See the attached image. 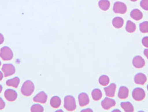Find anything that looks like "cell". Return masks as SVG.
Instances as JSON below:
<instances>
[{"instance_id":"1","label":"cell","mask_w":148,"mask_h":112,"mask_svg":"<svg viewBox=\"0 0 148 112\" xmlns=\"http://www.w3.org/2000/svg\"><path fill=\"white\" fill-rule=\"evenodd\" d=\"M35 90V86L34 83L30 80H27L23 83L21 88V93L25 97L31 96Z\"/></svg>"},{"instance_id":"2","label":"cell","mask_w":148,"mask_h":112,"mask_svg":"<svg viewBox=\"0 0 148 112\" xmlns=\"http://www.w3.org/2000/svg\"><path fill=\"white\" fill-rule=\"evenodd\" d=\"M64 108L69 112H72L76 109V104L74 97L71 95H67L65 97Z\"/></svg>"},{"instance_id":"3","label":"cell","mask_w":148,"mask_h":112,"mask_svg":"<svg viewBox=\"0 0 148 112\" xmlns=\"http://www.w3.org/2000/svg\"><path fill=\"white\" fill-rule=\"evenodd\" d=\"M14 53L8 47H2L0 51V57L3 61H10L13 58Z\"/></svg>"},{"instance_id":"4","label":"cell","mask_w":148,"mask_h":112,"mask_svg":"<svg viewBox=\"0 0 148 112\" xmlns=\"http://www.w3.org/2000/svg\"><path fill=\"white\" fill-rule=\"evenodd\" d=\"M132 97L136 101H142L145 97V92L144 90L140 88H137L133 90Z\"/></svg>"},{"instance_id":"5","label":"cell","mask_w":148,"mask_h":112,"mask_svg":"<svg viewBox=\"0 0 148 112\" xmlns=\"http://www.w3.org/2000/svg\"><path fill=\"white\" fill-rule=\"evenodd\" d=\"M113 11L116 14H125L127 11L126 5L121 2H115L114 4Z\"/></svg>"},{"instance_id":"6","label":"cell","mask_w":148,"mask_h":112,"mask_svg":"<svg viewBox=\"0 0 148 112\" xmlns=\"http://www.w3.org/2000/svg\"><path fill=\"white\" fill-rule=\"evenodd\" d=\"M2 71L5 77H8L15 74L16 69L15 66L12 64H4L2 67Z\"/></svg>"},{"instance_id":"7","label":"cell","mask_w":148,"mask_h":112,"mask_svg":"<svg viewBox=\"0 0 148 112\" xmlns=\"http://www.w3.org/2000/svg\"><path fill=\"white\" fill-rule=\"evenodd\" d=\"M4 96L8 102H14L17 97V93L13 89H7L5 91Z\"/></svg>"},{"instance_id":"8","label":"cell","mask_w":148,"mask_h":112,"mask_svg":"<svg viewBox=\"0 0 148 112\" xmlns=\"http://www.w3.org/2000/svg\"><path fill=\"white\" fill-rule=\"evenodd\" d=\"M116 104L115 100L106 97L101 102V106L105 110H109Z\"/></svg>"},{"instance_id":"9","label":"cell","mask_w":148,"mask_h":112,"mask_svg":"<svg viewBox=\"0 0 148 112\" xmlns=\"http://www.w3.org/2000/svg\"><path fill=\"white\" fill-rule=\"evenodd\" d=\"M47 95L44 91L40 92L33 98V101L34 102L40 103L41 104L46 103L47 102Z\"/></svg>"},{"instance_id":"10","label":"cell","mask_w":148,"mask_h":112,"mask_svg":"<svg viewBox=\"0 0 148 112\" xmlns=\"http://www.w3.org/2000/svg\"><path fill=\"white\" fill-rule=\"evenodd\" d=\"M79 103L80 106L83 107L89 104L90 99L88 95L85 93H82L78 96Z\"/></svg>"},{"instance_id":"11","label":"cell","mask_w":148,"mask_h":112,"mask_svg":"<svg viewBox=\"0 0 148 112\" xmlns=\"http://www.w3.org/2000/svg\"><path fill=\"white\" fill-rule=\"evenodd\" d=\"M116 89V85L114 83H112L108 87L104 88L105 94L108 97H114Z\"/></svg>"},{"instance_id":"12","label":"cell","mask_w":148,"mask_h":112,"mask_svg":"<svg viewBox=\"0 0 148 112\" xmlns=\"http://www.w3.org/2000/svg\"><path fill=\"white\" fill-rule=\"evenodd\" d=\"M145 64V60L139 56H135L133 60V65L136 68H141L144 67Z\"/></svg>"},{"instance_id":"13","label":"cell","mask_w":148,"mask_h":112,"mask_svg":"<svg viewBox=\"0 0 148 112\" xmlns=\"http://www.w3.org/2000/svg\"><path fill=\"white\" fill-rule=\"evenodd\" d=\"M147 77L143 73H138L134 77V82L138 85H144L147 82Z\"/></svg>"},{"instance_id":"14","label":"cell","mask_w":148,"mask_h":112,"mask_svg":"<svg viewBox=\"0 0 148 112\" xmlns=\"http://www.w3.org/2000/svg\"><path fill=\"white\" fill-rule=\"evenodd\" d=\"M129 89L125 86H122L120 88L118 93L119 98L121 99H125L129 96Z\"/></svg>"},{"instance_id":"15","label":"cell","mask_w":148,"mask_h":112,"mask_svg":"<svg viewBox=\"0 0 148 112\" xmlns=\"http://www.w3.org/2000/svg\"><path fill=\"white\" fill-rule=\"evenodd\" d=\"M130 16L134 20L139 21L143 18V15L141 11L138 9H134L130 13Z\"/></svg>"},{"instance_id":"16","label":"cell","mask_w":148,"mask_h":112,"mask_svg":"<svg viewBox=\"0 0 148 112\" xmlns=\"http://www.w3.org/2000/svg\"><path fill=\"white\" fill-rule=\"evenodd\" d=\"M114 27L117 29L121 28L124 25V20L120 17H115L113 19L112 22Z\"/></svg>"},{"instance_id":"17","label":"cell","mask_w":148,"mask_h":112,"mask_svg":"<svg viewBox=\"0 0 148 112\" xmlns=\"http://www.w3.org/2000/svg\"><path fill=\"white\" fill-rule=\"evenodd\" d=\"M20 79L17 77H15L14 79H11L6 81V84L8 86H11L15 88H17L20 83Z\"/></svg>"},{"instance_id":"18","label":"cell","mask_w":148,"mask_h":112,"mask_svg":"<svg viewBox=\"0 0 148 112\" xmlns=\"http://www.w3.org/2000/svg\"><path fill=\"white\" fill-rule=\"evenodd\" d=\"M61 104V100L58 96H54L50 100V105L53 108H58Z\"/></svg>"},{"instance_id":"19","label":"cell","mask_w":148,"mask_h":112,"mask_svg":"<svg viewBox=\"0 0 148 112\" xmlns=\"http://www.w3.org/2000/svg\"><path fill=\"white\" fill-rule=\"evenodd\" d=\"M120 106L125 112H133L134 111L133 105L129 102H122L120 104Z\"/></svg>"},{"instance_id":"20","label":"cell","mask_w":148,"mask_h":112,"mask_svg":"<svg viewBox=\"0 0 148 112\" xmlns=\"http://www.w3.org/2000/svg\"><path fill=\"white\" fill-rule=\"evenodd\" d=\"M92 98L95 101H98L101 99L103 97V94L101 91L99 89H95L93 90L91 93Z\"/></svg>"},{"instance_id":"21","label":"cell","mask_w":148,"mask_h":112,"mask_svg":"<svg viewBox=\"0 0 148 112\" xmlns=\"http://www.w3.org/2000/svg\"><path fill=\"white\" fill-rule=\"evenodd\" d=\"M98 5L100 8L103 11L108 10L110 6V3L109 0H100L99 1Z\"/></svg>"},{"instance_id":"22","label":"cell","mask_w":148,"mask_h":112,"mask_svg":"<svg viewBox=\"0 0 148 112\" xmlns=\"http://www.w3.org/2000/svg\"><path fill=\"white\" fill-rule=\"evenodd\" d=\"M125 29L126 31H127L128 33H134L136 30V25L132 21L128 20L126 22Z\"/></svg>"},{"instance_id":"23","label":"cell","mask_w":148,"mask_h":112,"mask_svg":"<svg viewBox=\"0 0 148 112\" xmlns=\"http://www.w3.org/2000/svg\"><path fill=\"white\" fill-rule=\"evenodd\" d=\"M110 82L109 77L106 75H102L99 79V82L102 86H107Z\"/></svg>"},{"instance_id":"24","label":"cell","mask_w":148,"mask_h":112,"mask_svg":"<svg viewBox=\"0 0 148 112\" xmlns=\"http://www.w3.org/2000/svg\"><path fill=\"white\" fill-rule=\"evenodd\" d=\"M44 111V107L40 104L33 105L31 108V112H42Z\"/></svg>"},{"instance_id":"25","label":"cell","mask_w":148,"mask_h":112,"mask_svg":"<svg viewBox=\"0 0 148 112\" xmlns=\"http://www.w3.org/2000/svg\"><path fill=\"white\" fill-rule=\"evenodd\" d=\"M139 29L142 33H148V22H141L139 25Z\"/></svg>"},{"instance_id":"26","label":"cell","mask_w":148,"mask_h":112,"mask_svg":"<svg viewBox=\"0 0 148 112\" xmlns=\"http://www.w3.org/2000/svg\"><path fill=\"white\" fill-rule=\"evenodd\" d=\"M140 6L144 10L148 11V0H141L140 2Z\"/></svg>"},{"instance_id":"27","label":"cell","mask_w":148,"mask_h":112,"mask_svg":"<svg viewBox=\"0 0 148 112\" xmlns=\"http://www.w3.org/2000/svg\"><path fill=\"white\" fill-rule=\"evenodd\" d=\"M142 44L145 47L148 48V37H145L143 38Z\"/></svg>"},{"instance_id":"28","label":"cell","mask_w":148,"mask_h":112,"mask_svg":"<svg viewBox=\"0 0 148 112\" xmlns=\"http://www.w3.org/2000/svg\"><path fill=\"white\" fill-rule=\"evenodd\" d=\"M5 105H5V102L1 97H0V111L3 109L5 107Z\"/></svg>"},{"instance_id":"29","label":"cell","mask_w":148,"mask_h":112,"mask_svg":"<svg viewBox=\"0 0 148 112\" xmlns=\"http://www.w3.org/2000/svg\"><path fill=\"white\" fill-rule=\"evenodd\" d=\"M4 39H5V38H4L3 35L1 33H0V45H2L3 43Z\"/></svg>"},{"instance_id":"30","label":"cell","mask_w":148,"mask_h":112,"mask_svg":"<svg viewBox=\"0 0 148 112\" xmlns=\"http://www.w3.org/2000/svg\"><path fill=\"white\" fill-rule=\"evenodd\" d=\"M144 55L146 56V57L147 58V59L148 60V49H144Z\"/></svg>"},{"instance_id":"31","label":"cell","mask_w":148,"mask_h":112,"mask_svg":"<svg viewBox=\"0 0 148 112\" xmlns=\"http://www.w3.org/2000/svg\"><path fill=\"white\" fill-rule=\"evenodd\" d=\"M3 78V74L1 71H0V81H1Z\"/></svg>"},{"instance_id":"32","label":"cell","mask_w":148,"mask_h":112,"mask_svg":"<svg viewBox=\"0 0 148 112\" xmlns=\"http://www.w3.org/2000/svg\"><path fill=\"white\" fill-rule=\"evenodd\" d=\"M85 111H89V112H92V111L90 109H84V111H82V112H85Z\"/></svg>"},{"instance_id":"33","label":"cell","mask_w":148,"mask_h":112,"mask_svg":"<svg viewBox=\"0 0 148 112\" xmlns=\"http://www.w3.org/2000/svg\"><path fill=\"white\" fill-rule=\"evenodd\" d=\"M2 86L1 85H0V93L2 92Z\"/></svg>"},{"instance_id":"34","label":"cell","mask_w":148,"mask_h":112,"mask_svg":"<svg viewBox=\"0 0 148 112\" xmlns=\"http://www.w3.org/2000/svg\"><path fill=\"white\" fill-rule=\"evenodd\" d=\"M130 1H133V2H136V1H137L138 0H130Z\"/></svg>"},{"instance_id":"35","label":"cell","mask_w":148,"mask_h":112,"mask_svg":"<svg viewBox=\"0 0 148 112\" xmlns=\"http://www.w3.org/2000/svg\"><path fill=\"white\" fill-rule=\"evenodd\" d=\"M1 64H2V63H1V61H0V66H1Z\"/></svg>"},{"instance_id":"36","label":"cell","mask_w":148,"mask_h":112,"mask_svg":"<svg viewBox=\"0 0 148 112\" xmlns=\"http://www.w3.org/2000/svg\"><path fill=\"white\" fill-rule=\"evenodd\" d=\"M147 89H148V86H147Z\"/></svg>"}]
</instances>
